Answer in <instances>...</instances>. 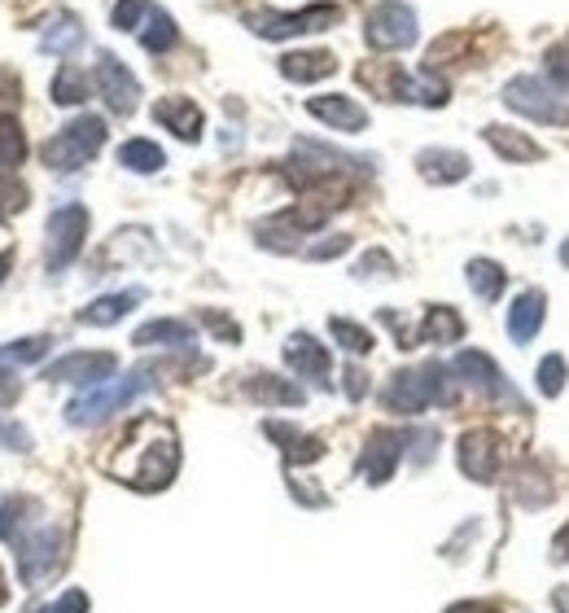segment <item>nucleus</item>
<instances>
[{
    "mask_svg": "<svg viewBox=\"0 0 569 613\" xmlns=\"http://www.w3.org/2000/svg\"><path fill=\"white\" fill-rule=\"evenodd\" d=\"M180 469V443H176V430L167 421H154V416H140L123 443H118V456L110 461V474H118L127 487L136 490H162L171 487Z\"/></svg>",
    "mask_w": 569,
    "mask_h": 613,
    "instance_id": "1",
    "label": "nucleus"
},
{
    "mask_svg": "<svg viewBox=\"0 0 569 613\" xmlns=\"http://www.w3.org/2000/svg\"><path fill=\"white\" fill-rule=\"evenodd\" d=\"M452 399H455L452 372L443 364L394 372L390 385H386V408H390V412H403V416H417V412H425L430 403H452Z\"/></svg>",
    "mask_w": 569,
    "mask_h": 613,
    "instance_id": "2",
    "label": "nucleus"
},
{
    "mask_svg": "<svg viewBox=\"0 0 569 613\" xmlns=\"http://www.w3.org/2000/svg\"><path fill=\"white\" fill-rule=\"evenodd\" d=\"M145 390H154V368L149 364L131 368L127 377H114L110 385H102V390H88V394L71 399L66 421H71V425H102L110 412H123V408H127L131 399H140Z\"/></svg>",
    "mask_w": 569,
    "mask_h": 613,
    "instance_id": "3",
    "label": "nucleus"
},
{
    "mask_svg": "<svg viewBox=\"0 0 569 613\" xmlns=\"http://www.w3.org/2000/svg\"><path fill=\"white\" fill-rule=\"evenodd\" d=\"M508 110L526 115L535 123H552V127H569V88L557 80H539V75H521L504 88Z\"/></svg>",
    "mask_w": 569,
    "mask_h": 613,
    "instance_id": "4",
    "label": "nucleus"
},
{
    "mask_svg": "<svg viewBox=\"0 0 569 613\" xmlns=\"http://www.w3.org/2000/svg\"><path fill=\"white\" fill-rule=\"evenodd\" d=\"M13 548H18V574L27 588L57 579V570L66 566V530H57V526H35Z\"/></svg>",
    "mask_w": 569,
    "mask_h": 613,
    "instance_id": "5",
    "label": "nucleus"
},
{
    "mask_svg": "<svg viewBox=\"0 0 569 613\" xmlns=\"http://www.w3.org/2000/svg\"><path fill=\"white\" fill-rule=\"evenodd\" d=\"M106 145V119L84 115V119L66 123L49 145H44V167L53 171H75L88 158H97V149Z\"/></svg>",
    "mask_w": 569,
    "mask_h": 613,
    "instance_id": "6",
    "label": "nucleus"
},
{
    "mask_svg": "<svg viewBox=\"0 0 569 613\" xmlns=\"http://www.w3.org/2000/svg\"><path fill=\"white\" fill-rule=\"evenodd\" d=\"M250 31L263 40H289V35H307V31H329L341 22L338 4H307L298 13H245Z\"/></svg>",
    "mask_w": 569,
    "mask_h": 613,
    "instance_id": "7",
    "label": "nucleus"
},
{
    "mask_svg": "<svg viewBox=\"0 0 569 613\" xmlns=\"http://www.w3.org/2000/svg\"><path fill=\"white\" fill-rule=\"evenodd\" d=\"M84 237H88V211L84 207H57L53 215H49V242H44V263H49V272H62V267H71L75 258H80V250H84Z\"/></svg>",
    "mask_w": 569,
    "mask_h": 613,
    "instance_id": "8",
    "label": "nucleus"
},
{
    "mask_svg": "<svg viewBox=\"0 0 569 613\" xmlns=\"http://www.w3.org/2000/svg\"><path fill=\"white\" fill-rule=\"evenodd\" d=\"M363 35L377 53H399L408 44H417V13L403 4V0H381L368 22H363Z\"/></svg>",
    "mask_w": 569,
    "mask_h": 613,
    "instance_id": "9",
    "label": "nucleus"
},
{
    "mask_svg": "<svg viewBox=\"0 0 569 613\" xmlns=\"http://www.w3.org/2000/svg\"><path fill=\"white\" fill-rule=\"evenodd\" d=\"M403 447H408V434H399V430H372L368 443H363V456H359V474H363L372 487L390 483V474H394L399 461H403Z\"/></svg>",
    "mask_w": 569,
    "mask_h": 613,
    "instance_id": "10",
    "label": "nucleus"
},
{
    "mask_svg": "<svg viewBox=\"0 0 569 613\" xmlns=\"http://www.w3.org/2000/svg\"><path fill=\"white\" fill-rule=\"evenodd\" d=\"M499 465H504V443L491 430H468L460 438V469L473 483H495L499 478Z\"/></svg>",
    "mask_w": 569,
    "mask_h": 613,
    "instance_id": "11",
    "label": "nucleus"
},
{
    "mask_svg": "<svg viewBox=\"0 0 569 613\" xmlns=\"http://www.w3.org/2000/svg\"><path fill=\"white\" fill-rule=\"evenodd\" d=\"M114 368H118V356H110V351H71V356H62L57 364L44 368V377H49V381L97 385V381L114 377Z\"/></svg>",
    "mask_w": 569,
    "mask_h": 613,
    "instance_id": "12",
    "label": "nucleus"
},
{
    "mask_svg": "<svg viewBox=\"0 0 569 613\" xmlns=\"http://www.w3.org/2000/svg\"><path fill=\"white\" fill-rule=\"evenodd\" d=\"M455 372L482 394V399H504V403H517V390L504 381V372L495 368L491 356H482V351H460L455 356Z\"/></svg>",
    "mask_w": 569,
    "mask_h": 613,
    "instance_id": "13",
    "label": "nucleus"
},
{
    "mask_svg": "<svg viewBox=\"0 0 569 613\" xmlns=\"http://www.w3.org/2000/svg\"><path fill=\"white\" fill-rule=\"evenodd\" d=\"M93 80H97V88H102V97H106V106H110L114 115H131V110H136L140 84H136V75H131L114 53H102Z\"/></svg>",
    "mask_w": 569,
    "mask_h": 613,
    "instance_id": "14",
    "label": "nucleus"
},
{
    "mask_svg": "<svg viewBox=\"0 0 569 613\" xmlns=\"http://www.w3.org/2000/svg\"><path fill=\"white\" fill-rule=\"evenodd\" d=\"M285 360L289 368L298 372V377H312L316 385H329V351L312 338V334H294L289 342H285Z\"/></svg>",
    "mask_w": 569,
    "mask_h": 613,
    "instance_id": "15",
    "label": "nucleus"
},
{
    "mask_svg": "<svg viewBox=\"0 0 569 613\" xmlns=\"http://www.w3.org/2000/svg\"><path fill=\"white\" fill-rule=\"evenodd\" d=\"M544 316H548V298H544L539 289H526V294L508 307V338H513L517 347L535 342V334H539Z\"/></svg>",
    "mask_w": 569,
    "mask_h": 613,
    "instance_id": "16",
    "label": "nucleus"
},
{
    "mask_svg": "<svg viewBox=\"0 0 569 613\" xmlns=\"http://www.w3.org/2000/svg\"><path fill=\"white\" fill-rule=\"evenodd\" d=\"M307 110H312L320 123L338 127V131H363V127H368V110H363L359 102L341 97V93H334V97H312Z\"/></svg>",
    "mask_w": 569,
    "mask_h": 613,
    "instance_id": "17",
    "label": "nucleus"
},
{
    "mask_svg": "<svg viewBox=\"0 0 569 613\" xmlns=\"http://www.w3.org/2000/svg\"><path fill=\"white\" fill-rule=\"evenodd\" d=\"M154 119L162 123L167 131H176L180 140H198L202 136V110L189 97H162L154 106Z\"/></svg>",
    "mask_w": 569,
    "mask_h": 613,
    "instance_id": "18",
    "label": "nucleus"
},
{
    "mask_svg": "<svg viewBox=\"0 0 569 613\" xmlns=\"http://www.w3.org/2000/svg\"><path fill=\"white\" fill-rule=\"evenodd\" d=\"M338 71V57L325 53V49H312V53H285L281 57V75L294 80V84H316V80H329Z\"/></svg>",
    "mask_w": 569,
    "mask_h": 613,
    "instance_id": "19",
    "label": "nucleus"
},
{
    "mask_svg": "<svg viewBox=\"0 0 569 613\" xmlns=\"http://www.w3.org/2000/svg\"><path fill=\"white\" fill-rule=\"evenodd\" d=\"M245 394H250L254 403H267V408H298V403L307 399L294 381H285V377H276V372H254V377L245 381Z\"/></svg>",
    "mask_w": 569,
    "mask_h": 613,
    "instance_id": "20",
    "label": "nucleus"
},
{
    "mask_svg": "<svg viewBox=\"0 0 569 613\" xmlns=\"http://www.w3.org/2000/svg\"><path fill=\"white\" fill-rule=\"evenodd\" d=\"M486 145L499 154V158H508V162H539V158H548V149L539 145V140H530V136H521V131H513V127H486Z\"/></svg>",
    "mask_w": 569,
    "mask_h": 613,
    "instance_id": "21",
    "label": "nucleus"
},
{
    "mask_svg": "<svg viewBox=\"0 0 569 613\" xmlns=\"http://www.w3.org/2000/svg\"><path fill=\"white\" fill-rule=\"evenodd\" d=\"M417 167L430 184H460L468 176V158L455 154V149H421L417 154Z\"/></svg>",
    "mask_w": 569,
    "mask_h": 613,
    "instance_id": "22",
    "label": "nucleus"
},
{
    "mask_svg": "<svg viewBox=\"0 0 569 613\" xmlns=\"http://www.w3.org/2000/svg\"><path fill=\"white\" fill-rule=\"evenodd\" d=\"M263 430H267V438L285 443L281 452H285L294 465H312V461H320V456H325V443H320V438H312V434H298V430H289V425H281V421H267Z\"/></svg>",
    "mask_w": 569,
    "mask_h": 613,
    "instance_id": "23",
    "label": "nucleus"
},
{
    "mask_svg": "<svg viewBox=\"0 0 569 613\" xmlns=\"http://www.w3.org/2000/svg\"><path fill=\"white\" fill-rule=\"evenodd\" d=\"M136 347H193V325L185 320H149L131 338Z\"/></svg>",
    "mask_w": 569,
    "mask_h": 613,
    "instance_id": "24",
    "label": "nucleus"
},
{
    "mask_svg": "<svg viewBox=\"0 0 569 613\" xmlns=\"http://www.w3.org/2000/svg\"><path fill=\"white\" fill-rule=\"evenodd\" d=\"M136 303H140V289L106 294V298H97L93 307H84V311H80V320H84V325H97V329H102V325H118V320H123Z\"/></svg>",
    "mask_w": 569,
    "mask_h": 613,
    "instance_id": "25",
    "label": "nucleus"
},
{
    "mask_svg": "<svg viewBox=\"0 0 569 613\" xmlns=\"http://www.w3.org/2000/svg\"><path fill=\"white\" fill-rule=\"evenodd\" d=\"M513 495H517L521 504H530V508L548 504V499H552V483L544 478V465L526 461V465H521V469L513 474Z\"/></svg>",
    "mask_w": 569,
    "mask_h": 613,
    "instance_id": "26",
    "label": "nucleus"
},
{
    "mask_svg": "<svg viewBox=\"0 0 569 613\" xmlns=\"http://www.w3.org/2000/svg\"><path fill=\"white\" fill-rule=\"evenodd\" d=\"M464 338V320L452 307H430L425 325L417 329V342H460Z\"/></svg>",
    "mask_w": 569,
    "mask_h": 613,
    "instance_id": "27",
    "label": "nucleus"
},
{
    "mask_svg": "<svg viewBox=\"0 0 569 613\" xmlns=\"http://www.w3.org/2000/svg\"><path fill=\"white\" fill-rule=\"evenodd\" d=\"M35 512H40V504H35V499H27V495L4 499V504H0V539L18 543V539L27 535V526H31V517H35Z\"/></svg>",
    "mask_w": 569,
    "mask_h": 613,
    "instance_id": "28",
    "label": "nucleus"
},
{
    "mask_svg": "<svg viewBox=\"0 0 569 613\" xmlns=\"http://www.w3.org/2000/svg\"><path fill=\"white\" fill-rule=\"evenodd\" d=\"M80 44H84V27H80L71 13H57V18L44 27V49H49V53H62V57H66V53H75Z\"/></svg>",
    "mask_w": 569,
    "mask_h": 613,
    "instance_id": "29",
    "label": "nucleus"
},
{
    "mask_svg": "<svg viewBox=\"0 0 569 613\" xmlns=\"http://www.w3.org/2000/svg\"><path fill=\"white\" fill-rule=\"evenodd\" d=\"M504 267L499 263H491V258H473L468 263V285H473V294L482 298V303H495L499 294H504Z\"/></svg>",
    "mask_w": 569,
    "mask_h": 613,
    "instance_id": "30",
    "label": "nucleus"
},
{
    "mask_svg": "<svg viewBox=\"0 0 569 613\" xmlns=\"http://www.w3.org/2000/svg\"><path fill=\"white\" fill-rule=\"evenodd\" d=\"M118 162H123L127 171H136V176H149V171H158V167L167 162V154H162L154 140H127V145L118 149Z\"/></svg>",
    "mask_w": 569,
    "mask_h": 613,
    "instance_id": "31",
    "label": "nucleus"
},
{
    "mask_svg": "<svg viewBox=\"0 0 569 613\" xmlns=\"http://www.w3.org/2000/svg\"><path fill=\"white\" fill-rule=\"evenodd\" d=\"M176 22L162 13V9H149V18H145V27H140V44L149 49V53H167L171 44H176Z\"/></svg>",
    "mask_w": 569,
    "mask_h": 613,
    "instance_id": "32",
    "label": "nucleus"
},
{
    "mask_svg": "<svg viewBox=\"0 0 569 613\" xmlns=\"http://www.w3.org/2000/svg\"><path fill=\"white\" fill-rule=\"evenodd\" d=\"M27 158V136L13 115H0V171H13Z\"/></svg>",
    "mask_w": 569,
    "mask_h": 613,
    "instance_id": "33",
    "label": "nucleus"
},
{
    "mask_svg": "<svg viewBox=\"0 0 569 613\" xmlns=\"http://www.w3.org/2000/svg\"><path fill=\"white\" fill-rule=\"evenodd\" d=\"M84 97H88V80H84V71L62 66L57 80H53V102H57V106H80Z\"/></svg>",
    "mask_w": 569,
    "mask_h": 613,
    "instance_id": "34",
    "label": "nucleus"
},
{
    "mask_svg": "<svg viewBox=\"0 0 569 613\" xmlns=\"http://www.w3.org/2000/svg\"><path fill=\"white\" fill-rule=\"evenodd\" d=\"M49 347H53V338H22V342H9V347H0V368L35 364L40 356H49Z\"/></svg>",
    "mask_w": 569,
    "mask_h": 613,
    "instance_id": "35",
    "label": "nucleus"
},
{
    "mask_svg": "<svg viewBox=\"0 0 569 613\" xmlns=\"http://www.w3.org/2000/svg\"><path fill=\"white\" fill-rule=\"evenodd\" d=\"M329 334L338 338L350 356H363V351H372V334H368L363 325H355V320H341V316H334V320H329Z\"/></svg>",
    "mask_w": 569,
    "mask_h": 613,
    "instance_id": "36",
    "label": "nucleus"
},
{
    "mask_svg": "<svg viewBox=\"0 0 569 613\" xmlns=\"http://www.w3.org/2000/svg\"><path fill=\"white\" fill-rule=\"evenodd\" d=\"M149 0H118L114 4V27L118 31H140V18H149Z\"/></svg>",
    "mask_w": 569,
    "mask_h": 613,
    "instance_id": "37",
    "label": "nucleus"
},
{
    "mask_svg": "<svg viewBox=\"0 0 569 613\" xmlns=\"http://www.w3.org/2000/svg\"><path fill=\"white\" fill-rule=\"evenodd\" d=\"M539 390H544L548 399H557V394L566 390V360H561V356H548V360L539 364Z\"/></svg>",
    "mask_w": 569,
    "mask_h": 613,
    "instance_id": "38",
    "label": "nucleus"
},
{
    "mask_svg": "<svg viewBox=\"0 0 569 613\" xmlns=\"http://www.w3.org/2000/svg\"><path fill=\"white\" fill-rule=\"evenodd\" d=\"M27 207V189L9 176V171H0V215H9V211H22Z\"/></svg>",
    "mask_w": 569,
    "mask_h": 613,
    "instance_id": "39",
    "label": "nucleus"
},
{
    "mask_svg": "<svg viewBox=\"0 0 569 613\" xmlns=\"http://www.w3.org/2000/svg\"><path fill=\"white\" fill-rule=\"evenodd\" d=\"M0 447H9V452H31V434H27V425H18V421H0Z\"/></svg>",
    "mask_w": 569,
    "mask_h": 613,
    "instance_id": "40",
    "label": "nucleus"
},
{
    "mask_svg": "<svg viewBox=\"0 0 569 613\" xmlns=\"http://www.w3.org/2000/svg\"><path fill=\"white\" fill-rule=\"evenodd\" d=\"M390 272H394V258H390L386 250L363 254V258H359V267H355V276H390Z\"/></svg>",
    "mask_w": 569,
    "mask_h": 613,
    "instance_id": "41",
    "label": "nucleus"
},
{
    "mask_svg": "<svg viewBox=\"0 0 569 613\" xmlns=\"http://www.w3.org/2000/svg\"><path fill=\"white\" fill-rule=\"evenodd\" d=\"M548 80H557V84H566L569 88V44H557V49H548Z\"/></svg>",
    "mask_w": 569,
    "mask_h": 613,
    "instance_id": "42",
    "label": "nucleus"
},
{
    "mask_svg": "<svg viewBox=\"0 0 569 613\" xmlns=\"http://www.w3.org/2000/svg\"><path fill=\"white\" fill-rule=\"evenodd\" d=\"M346 250H350V237H329V242L307 245V258H338Z\"/></svg>",
    "mask_w": 569,
    "mask_h": 613,
    "instance_id": "43",
    "label": "nucleus"
},
{
    "mask_svg": "<svg viewBox=\"0 0 569 613\" xmlns=\"http://www.w3.org/2000/svg\"><path fill=\"white\" fill-rule=\"evenodd\" d=\"M434 443H439L434 430H417V434H408V447H417V461H421V465L434 456Z\"/></svg>",
    "mask_w": 569,
    "mask_h": 613,
    "instance_id": "44",
    "label": "nucleus"
},
{
    "mask_svg": "<svg viewBox=\"0 0 569 613\" xmlns=\"http://www.w3.org/2000/svg\"><path fill=\"white\" fill-rule=\"evenodd\" d=\"M341 377H346V394H350V399L359 403V399L368 394V372H363L359 364H350L346 372H341Z\"/></svg>",
    "mask_w": 569,
    "mask_h": 613,
    "instance_id": "45",
    "label": "nucleus"
},
{
    "mask_svg": "<svg viewBox=\"0 0 569 613\" xmlns=\"http://www.w3.org/2000/svg\"><path fill=\"white\" fill-rule=\"evenodd\" d=\"M35 613H88V596H84V592H66L57 605H49V610H35Z\"/></svg>",
    "mask_w": 569,
    "mask_h": 613,
    "instance_id": "46",
    "label": "nucleus"
},
{
    "mask_svg": "<svg viewBox=\"0 0 569 613\" xmlns=\"http://www.w3.org/2000/svg\"><path fill=\"white\" fill-rule=\"evenodd\" d=\"M202 320H207V325H211L220 338H228V342H236V338H241V329H236L228 316H220V311H202Z\"/></svg>",
    "mask_w": 569,
    "mask_h": 613,
    "instance_id": "47",
    "label": "nucleus"
},
{
    "mask_svg": "<svg viewBox=\"0 0 569 613\" xmlns=\"http://www.w3.org/2000/svg\"><path fill=\"white\" fill-rule=\"evenodd\" d=\"M18 399V381H9V377H0V408H9Z\"/></svg>",
    "mask_w": 569,
    "mask_h": 613,
    "instance_id": "48",
    "label": "nucleus"
},
{
    "mask_svg": "<svg viewBox=\"0 0 569 613\" xmlns=\"http://www.w3.org/2000/svg\"><path fill=\"white\" fill-rule=\"evenodd\" d=\"M552 552H557V561H569V526L557 535V543H552Z\"/></svg>",
    "mask_w": 569,
    "mask_h": 613,
    "instance_id": "49",
    "label": "nucleus"
},
{
    "mask_svg": "<svg viewBox=\"0 0 569 613\" xmlns=\"http://www.w3.org/2000/svg\"><path fill=\"white\" fill-rule=\"evenodd\" d=\"M447 613H495V605H477V601H464V605H452Z\"/></svg>",
    "mask_w": 569,
    "mask_h": 613,
    "instance_id": "50",
    "label": "nucleus"
},
{
    "mask_svg": "<svg viewBox=\"0 0 569 613\" xmlns=\"http://www.w3.org/2000/svg\"><path fill=\"white\" fill-rule=\"evenodd\" d=\"M552 601H557V613H569V588H557Z\"/></svg>",
    "mask_w": 569,
    "mask_h": 613,
    "instance_id": "51",
    "label": "nucleus"
},
{
    "mask_svg": "<svg viewBox=\"0 0 569 613\" xmlns=\"http://www.w3.org/2000/svg\"><path fill=\"white\" fill-rule=\"evenodd\" d=\"M9 267H13V254H9V250H0V281H4V272H9Z\"/></svg>",
    "mask_w": 569,
    "mask_h": 613,
    "instance_id": "52",
    "label": "nucleus"
},
{
    "mask_svg": "<svg viewBox=\"0 0 569 613\" xmlns=\"http://www.w3.org/2000/svg\"><path fill=\"white\" fill-rule=\"evenodd\" d=\"M9 601V583H4V574H0V605Z\"/></svg>",
    "mask_w": 569,
    "mask_h": 613,
    "instance_id": "53",
    "label": "nucleus"
},
{
    "mask_svg": "<svg viewBox=\"0 0 569 613\" xmlns=\"http://www.w3.org/2000/svg\"><path fill=\"white\" fill-rule=\"evenodd\" d=\"M561 263H566V267H569V242L561 245Z\"/></svg>",
    "mask_w": 569,
    "mask_h": 613,
    "instance_id": "54",
    "label": "nucleus"
}]
</instances>
